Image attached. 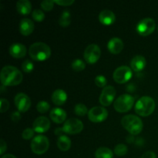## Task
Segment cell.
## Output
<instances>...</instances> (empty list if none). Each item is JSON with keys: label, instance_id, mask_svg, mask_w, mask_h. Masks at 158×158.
Returning <instances> with one entry per match:
<instances>
[{"label": "cell", "instance_id": "cell-24", "mask_svg": "<svg viewBox=\"0 0 158 158\" xmlns=\"http://www.w3.org/2000/svg\"><path fill=\"white\" fill-rule=\"evenodd\" d=\"M96 158H113L114 154L110 148L102 147L98 148L95 153Z\"/></svg>", "mask_w": 158, "mask_h": 158}, {"label": "cell", "instance_id": "cell-29", "mask_svg": "<svg viewBox=\"0 0 158 158\" xmlns=\"http://www.w3.org/2000/svg\"><path fill=\"white\" fill-rule=\"evenodd\" d=\"M36 109L41 114L46 113L49 110V104L46 101H40L37 103Z\"/></svg>", "mask_w": 158, "mask_h": 158}, {"label": "cell", "instance_id": "cell-21", "mask_svg": "<svg viewBox=\"0 0 158 158\" xmlns=\"http://www.w3.org/2000/svg\"><path fill=\"white\" fill-rule=\"evenodd\" d=\"M66 99H67V94L64 90L61 89H56L52 94V102H53L54 104L58 105V106L65 103V102L66 101Z\"/></svg>", "mask_w": 158, "mask_h": 158}, {"label": "cell", "instance_id": "cell-28", "mask_svg": "<svg viewBox=\"0 0 158 158\" xmlns=\"http://www.w3.org/2000/svg\"><path fill=\"white\" fill-rule=\"evenodd\" d=\"M88 112L87 107L83 103H77L74 107V113L78 116H84Z\"/></svg>", "mask_w": 158, "mask_h": 158}, {"label": "cell", "instance_id": "cell-22", "mask_svg": "<svg viewBox=\"0 0 158 158\" xmlns=\"http://www.w3.org/2000/svg\"><path fill=\"white\" fill-rule=\"evenodd\" d=\"M16 9L22 15H28L32 9V4L29 0H19L16 2Z\"/></svg>", "mask_w": 158, "mask_h": 158}, {"label": "cell", "instance_id": "cell-27", "mask_svg": "<svg viewBox=\"0 0 158 158\" xmlns=\"http://www.w3.org/2000/svg\"><path fill=\"white\" fill-rule=\"evenodd\" d=\"M86 67V64L83 60H80V59H77V60H73L72 63V68L73 70L77 71V72H80V71L83 70Z\"/></svg>", "mask_w": 158, "mask_h": 158}, {"label": "cell", "instance_id": "cell-38", "mask_svg": "<svg viewBox=\"0 0 158 158\" xmlns=\"http://www.w3.org/2000/svg\"><path fill=\"white\" fill-rule=\"evenodd\" d=\"M6 149H7V144H6V143L5 142L4 140L1 139V140H0V154H4L5 151H6Z\"/></svg>", "mask_w": 158, "mask_h": 158}, {"label": "cell", "instance_id": "cell-34", "mask_svg": "<svg viewBox=\"0 0 158 158\" xmlns=\"http://www.w3.org/2000/svg\"><path fill=\"white\" fill-rule=\"evenodd\" d=\"M22 136L25 140H29L34 136V130L32 128H26L23 131Z\"/></svg>", "mask_w": 158, "mask_h": 158}, {"label": "cell", "instance_id": "cell-35", "mask_svg": "<svg viewBox=\"0 0 158 158\" xmlns=\"http://www.w3.org/2000/svg\"><path fill=\"white\" fill-rule=\"evenodd\" d=\"M9 108V103L6 99L2 98L0 100V112L5 113Z\"/></svg>", "mask_w": 158, "mask_h": 158}, {"label": "cell", "instance_id": "cell-1", "mask_svg": "<svg viewBox=\"0 0 158 158\" xmlns=\"http://www.w3.org/2000/svg\"><path fill=\"white\" fill-rule=\"evenodd\" d=\"M21 71L13 66H6L2 69L0 79L3 86H12L19 85L23 81Z\"/></svg>", "mask_w": 158, "mask_h": 158}, {"label": "cell", "instance_id": "cell-5", "mask_svg": "<svg viewBox=\"0 0 158 158\" xmlns=\"http://www.w3.org/2000/svg\"><path fill=\"white\" fill-rule=\"evenodd\" d=\"M31 149L32 152L38 155H41L48 151L49 147V141L46 136H35L31 142Z\"/></svg>", "mask_w": 158, "mask_h": 158}, {"label": "cell", "instance_id": "cell-23", "mask_svg": "<svg viewBox=\"0 0 158 158\" xmlns=\"http://www.w3.org/2000/svg\"><path fill=\"white\" fill-rule=\"evenodd\" d=\"M57 146L62 151H69L71 147V140L67 136L62 135L57 139Z\"/></svg>", "mask_w": 158, "mask_h": 158}, {"label": "cell", "instance_id": "cell-39", "mask_svg": "<svg viewBox=\"0 0 158 158\" xmlns=\"http://www.w3.org/2000/svg\"><path fill=\"white\" fill-rule=\"evenodd\" d=\"M141 158H157L155 153L153 151H148L142 155Z\"/></svg>", "mask_w": 158, "mask_h": 158}, {"label": "cell", "instance_id": "cell-25", "mask_svg": "<svg viewBox=\"0 0 158 158\" xmlns=\"http://www.w3.org/2000/svg\"><path fill=\"white\" fill-rule=\"evenodd\" d=\"M59 23L60 26L63 27H67L69 26L71 23V15L69 10L63 11V12L60 15Z\"/></svg>", "mask_w": 158, "mask_h": 158}, {"label": "cell", "instance_id": "cell-7", "mask_svg": "<svg viewBox=\"0 0 158 158\" xmlns=\"http://www.w3.org/2000/svg\"><path fill=\"white\" fill-rule=\"evenodd\" d=\"M155 22L151 18H144L140 20L137 26V31L142 36H147L152 33L155 29Z\"/></svg>", "mask_w": 158, "mask_h": 158}, {"label": "cell", "instance_id": "cell-41", "mask_svg": "<svg viewBox=\"0 0 158 158\" xmlns=\"http://www.w3.org/2000/svg\"><path fill=\"white\" fill-rule=\"evenodd\" d=\"M2 158H16V157L14 155H12V154H5V155H3Z\"/></svg>", "mask_w": 158, "mask_h": 158}, {"label": "cell", "instance_id": "cell-33", "mask_svg": "<svg viewBox=\"0 0 158 158\" xmlns=\"http://www.w3.org/2000/svg\"><path fill=\"white\" fill-rule=\"evenodd\" d=\"M54 1L51 0H45L41 2V7L43 10L45 11H50L52 10L54 6Z\"/></svg>", "mask_w": 158, "mask_h": 158}, {"label": "cell", "instance_id": "cell-14", "mask_svg": "<svg viewBox=\"0 0 158 158\" xmlns=\"http://www.w3.org/2000/svg\"><path fill=\"white\" fill-rule=\"evenodd\" d=\"M50 127V121L46 117H40L33 122L34 131L37 133H45Z\"/></svg>", "mask_w": 158, "mask_h": 158}, {"label": "cell", "instance_id": "cell-26", "mask_svg": "<svg viewBox=\"0 0 158 158\" xmlns=\"http://www.w3.org/2000/svg\"><path fill=\"white\" fill-rule=\"evenodd\" d=\"M127 151V147L125 144H123V143L117 144V146L115 147V148H114V153H115L116 155L119 156V157H122V156L126 155Z\"/></svg>", "mask_w": 158, "mask_h": 158}, {"label": "cell", "instance_id": "cell-16", "mask_svg": "<svg viewBox=\"0 0 158 158\" xmlns=\"http://www.w3.org/2000/svg\"><path fill=\"white\" fill-rule=\"evenodd\" d=\"M99 20L105 26H110L115 22L116 16L114 12L108 9L103 10L99 15Z\"/></svg>", "mask_w": 158, "mask_h": 158}, {"label": "cell", "instance_id": "cell-30", "mask_svg": "<svg viewBox=\"0 0 158 158\" xmlns=\"http://www.w3.org/2000/svg\"><path fill=\"white\" fill-rule=\"evenodd\" d=\"M22 68H23V70L24 71V72L29 73H31L33 70L34 65L33 63H32V62H31L30 60H25L23 63V64H22Z\"/></svg>", "mask_w": 158, "mask_h": 158}, {"label": "cell", "instance_id": "cell-2", "mask_svg": "<svg viewBox=\"0 0 158 158\" xmlns=\"http://www.w3.org/2000/svg\"><path fill=\"white\" fill-rule=\"evenodd\" d=\"M29 54L33 60L44 61L50 56L51 49L46 43L37 42L31 45L29 49Z\"/></svg>", "mask_w": 158, "mask_h": 158}, {"label": "cell", "instance_id": "cell-37", "mask_svg": "<svg viewBox=\"0 0 158 158\" xmlns=\"http://www.w3.org/2000/svg\"><path fill=\"white\" fill-rule=\"evenodd\" d=\"M11 119H12V121L16 123V122H18L21 119V114H20V113L19 111H15L11 115Z\"/></svg>", "mask_w": 158, "mask_h": 158}, {"label": "cell", "instance_id": "cell-31", "mask_svg": "<svg viewBox=\"0 0 158 158\" xmlns=\"http://www.w3.org/2000/svg\"><path fill=\"white\" fill-rule=\"evenodd\" d=\"M32 18L37 22H42L45 19V14L40 9H35L32 12Z\"/></svg>", "mask_w": 158, "mask_h": 158}, {"label": "cell", "instance_id": "cell-15", "mask_svg": "<svg viewBox=\"0 0 158 158\" xmlns=\"http://www.w3.org/2000/svg\"><path fill=\"white\" fill-rule=\"evenodd\" d=\"M9 53L14 58H23L26 54V47L21 43H13L9 48Z\"/></svg>", "mask_w": 158, "mask_h": 158}, {"label": "cell", "instance_id": "cell-40", "mask_svg": "<svg viewBox=\"0 0 158 158\" xmlns=\"http://www.w3.org/2000/svg\"><path fill=\"white\" fill-rule=\"evenodd\" d=\"M63 133H64V131H63V127L62 128L59 127V128H56V129L55 130V134H56V135H58L59 137L63 135Z\"/></svg>", "mask_w": 158, "mask_h": 158}, {"label": "cell", "instance_id": "cell-8", "mask_svg": "<svg viewBox=\"0 0 158 158\" xmlns=\"http://www.w3.org/2000/svg\"><path fill=\"white\" fill-rule=\"evenodd\" d=\"M83 129V122L77 118L68 119L63 126L64 133L69 134H77L81 132Z\"/></svg>", "mask_w": 158, "mask_h": 158}, {"label": "cell", "instance_id": "cell-6", "mask_svg": "<svg viewBox=\"0 0 158 158\" xmlns=\"http://www.w3.org/2000/svg\"><path fill=\"white\" fill-rule=\"evenodd\" d=\"M134 103V97L130 94H123L114 102V109L119 113H126L132 108Z\"/></svg>", "mask_w": 158, "mask_h": 158}, {"label": "cell", "instance_id": "cell-9", "mask_svg": "<svg viewBox=\"0 0 158 158\" xmlns=\"http://www.w3.org/2000/svg\"><path fill=\"white\" fill-rule=\"evenodd\" d=\"M101 55L100 48L96 44H90L86 48L84 51V59L89 64L97 63Z\"/></svg>", "mask_w": 158, "mask_h": 158}, {"label": "cell", "instance_id": "cell-20", "mask_svg": "<svg viewBox=\"0 0 158 158\" xmlns=\"http://www.w3.org/2000/svg\"><path fill=\"white\" fill-rule=\"evenodd\" d=\"M147 65L146 59L143 56L137 55L132 59L131 62V66L135 72H140L143 70Z\"/></svg>", "mask_w": 158, "mask_h": 158}, {"label": "cell", "instance_id": "cell-11", "mask_svg": "<svg viewBox=\"0 0 158 158\" xmlns=\"http://www.w3.org/2000/svg\"><path fill=\"white\" fill-rule=\"evenodd\" d=\"M108 117V112L103 106H94L88 112L89 120L94 123H100L106 120Z\"/></svg>", "mask_w": 158, "mask_h": 158}, {"label": "cell", "instance_id": "cell-32", "mask_svg": "<svg viewBox=\"0 0 158 158\" xmlns=\"http://www.w3.org/2000/svg\"><path fill=\"white\" fill-rule=\"evenodd\" d=\"M106 83L107 81H106V77L103 76L99 75L95 78V83L99 87H106L105 86L106 85Z\"/></svg>", "mask_w": 158, "mask_h": 158}, {"label": "cell", "instance_id": "cell-19", "mask_svg": "<svg viewBox=\"0 0 158 158\" xmlns=\"http://www.w3.org/2000/svg\"><path fill=\"white\" fill-rule=\"evenodd\" d=\"M34 23L29 19H23L19 23V31L22 35H29L33 32Z\"/></svg>", "mask_w": 158, "mask_h": 158}, {"label": "cell", "instance_id": "cell-10", "mask_svg": "<svg viewBox=\"0 0 158 158\" xmlns=\"http://www.w3.org/2000/svg\"><path fill=\"white\" fill-rule=\"evenodd\" d=\"M132 70L127 66H121L117 68L114 73V80L118 83H127L132 77Z\"/></svg>", "mask_w": 158, "mask_h": 158}, {"label": "cell", "instance_id": "cell-36", "mask_svg": "<svg viewBox=\"0 0 158 158\" xmlns=\"http://www.w3.org/2000/svg\"><path fill=\"white\" fill-rule=\"evenodd\" d=\"M54 2L57 5H60V6H68L72 5L74 2V1L73 0H55Z\"/></svg>", "mask_w": 158, "mask_h": 158}, {"label": "cell", "instance_id": "cell-13", "mask_svg": "<svg viewBox=\"0 0 158 158\" xmlns=\"http://www.w3.org/2000/svg\"><path fill=\"white\" fill-rule=\"evenodd\" d=\"M16 108L19 112H26L31 106V100L26 94L19 93L14 99Z\"/></svg>", "mask_w": 158, "mask_h": 158}, {"label": "cell", "instance_id": "cell-17", "mask_svg": "<svg viewBox=\"0 0 158 158\" xmlns=\"http://www.w3.org/2000/svg\"><path fill=\"white\" fill-rule=\"evenodd\" d=\"M107 48L111 53L118 54L123 50V43L120 39L114 37L109 41L107 44Z\"/></svg>", "mask_w": 158, "mask_h": 158}, {"label": "cell", "instance_id": "cell-18", "mask_svg": "<svg viewBox=\"0 0 158 158\" xmlns=\"http://www.w3.org/2000/svg\"><path fill=\"white\" fill-rule=\"evenodd\" d=\"M50 116L51 120L53 122L56 123H62L64 122L66 119V113L64 110L61 109V108H54L50 111Z\"/></svg>", "mask_w": 158, "mask_h": 158}, {"label": "cell", "instance_id": "cell-3", "mask_svg": "<svg viewBox=\"0 0 158 158\" xmlns=\"http://www.w3.org/2000/svg\"><path fill=\"white\" fill-rule=\"evenodd\" d=\"M122 126L133 135H137L143 130V122L140 117L133 114L126 115L121 120Z\"/></svg>", "mask_w": 158, "mask_h": 158}, {"label": "cell", "instance_id": "cell-12", "mask_svg": "<svg viewBox=\"0 0 158 158\" xmlns=\"http://www.w3.org/2000/svg\"><path fill=\"white\" fill-rule=\"evenodd\" d=\"M116 97V89L114 86H107L103 88L100 96V103L103 106H108L112 103Z\"/></svg>", "mask_w": 158, "mask_h": 158}, {"label": "cell", "instance_id": "cell-4", "mask_svg": "<svg viewBox=\"0 0 158 158\" xmlns=\"http://www.w3.org/2000/svg\"><path fill=\"white\" fill-rule=\"evenodd\" d=\"M155 109V102L151 97L144 96L139 99L135 105V112L141 117H148Z\"/></svg>", "mask_w": 158, "mask_h": 158}]
</instances>
